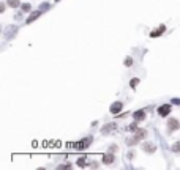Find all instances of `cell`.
<instances>
[{
	"mask_svg": "<svg viewBox=\"0 0 180 170\" xmlns=\"http://www.w3.org/2000/svg\"><path fill=\"white\" fill-rule=\"evenodd\" d=\"M21 8H22V13H30L32 5H30V3H22V5H21Z\"/></svg>",
	"mask_w": 180,
	"mask_h": 170,
	"instance_id": "obj_14",
	"label": "cell"
},
{
	"mask_svg": "<svg viewBox=\"0 0 180 170\" xmlns=\"http://www.w3.org/2000/svg\"><path fill=\"white\" fill-rule=\"evenodd\" d=\"M16 30H18L16 27H8V30H7V35H5V38H10V36H11V32H13V33H16Z\"/></svg>",
	"mask_w": 180,
	"mask_h": 170,
	"instance_id": "obj_17",
	"label": "cell"
},
{
	"mask_svg": "<svg viewBox=\"0 0 180 170\" xmlns=\"http://www.w3.org/2000/svg\"><path fill=\"white\" fill-rule=\"evenodd\" d=\"M158 113H160L161 117H167V115L171 113V104H163V106H160V107H158Z\"/></svg>",
	"mask_w": 180,
	"mask_h": 170,
	"instance_id": "obj_4",
	"label": "cell"
},
{
	"mask_svg": "<svg viewBox=\"0 0 180 170\" xmlns=\"http://www.w3.org/2000/svg\"><path fill=\"white\" fill-rule=\"evenodd\" d=\"M54 2H59V0H54Z\"/></svg>",
	"mask_w": 180,
	"mask_h": 170,
	"instance_id": "obj_24",
	"label": "cell"
},
{
	"mask_svg": "<svg viewBox=\"0 0 180 170\" xmlns=\"http://www.w3.org/2000/svg\"><path fill=\"white\" fill-rule=\"evenodd\" d=\"M92 140H93V137H84L81 142H77V143H76V150H84V148H88V145L92 143Z\"/></svg>",
	"mask_w": 180,
	"mask_h": 170,
	"instance_id": "obj_2",
	"label": "cell"
},
{
	"mask_svg": "<svg viewBox=\"0 0 180 170\" xmlns=\"http://www.w3.org/2000/svg\"><path fill=\"white\" fill-rule=\"evenodd\" d=\"M3 11H5V3L0 5V13H3Z\"/></svg>",
	"mask_w": 180,
	"mask_h": 170,
	"instance_id": "obj_23",
	"label": "cell"
},
{
	"mask_svg": "<svg viewBox=\"0 0 180 170\" xmlns=\"http://www.w3.org/2000/svg\"><path fill=\"white\" fill-rule=\"evenodd\" d=\"M7 3H8L11 8H18V7H21V2H19V0H7Z\"/></svg>",
	"mask_w": 180,
	"mask_h": 170,
	"instance_id": "obj_12",
	"label": "cell"
},
{
	"mask_svg": "<svg viewBox=\"0 0 180 170\" xmlns=\"http://www.w3.org/2000/svg\"><path fill=\"white\" fill-rule=\"evenodd\" d=\"M117 150H119V146H117V145H115V143H114V145H111V146H109V151H111V153H115V151H117Z\"/></svg>",
	"mask_w": 180,
	"mask_h": 170,
	"instance_id": "obj_20",
	"label": "cell"
},
{
	"mask_svg": "<svg viewBox=\"0 0 180 170\" xmlns=\"http://www.w3.org/2000/svg\"><path fill=\"white\" fill-rule=\"evenodd\" d=\"M77 165H79V167H85V165H88V162H87V157H85V156L79 157V159H77Z\"/></svg>",
	"mask_w": 180,
	"mask_h": 170,
	"instance_id": "obj_13",
	"label": "cell"
},
{
	"mask_svg": "<svg viewBox=\"0 0 180 170\" xmlns=\"http://www.w3.org/2000/svg\"><path fill=\"white\" fill-rule=\"evenodd\" d=\"M138 84H139V79H131V80H130V87H131L133 90L138 87Z\"/></svg>",
	"mask_w": 180,
	"mask_h": 170,
	"instance_id": "obj_18",
	"label": "cell"
},
{
	"mask_svg": "<svg viewBox=\"0 0 180 170\" xmlns=\"http://www.w3.org/2000/svg\"><path fill=\"white\" fill-rule=\"evenodd\" d=\"M40 16H41V11H35V13H32V14H30V16L27 18V21H25V24H32V22H33L35 19H38Z\"/></svg>",
	"mask_w": 180,
	"mask_h": 170,
	"instance_id": "obj_11",
	"label": "cell"
},
{
	"mask_svg": "<svg viewBox=\"0 0 180 170\" xmlns=\"http://www.w3.org/2000/svg\"><path fill=\"white\" fill-rule=\"evenodd\" d=\"M147 137V131L145 129H136L134 131V140L139 143V140H144Z\"/></svg>",
	"mask_w": 180,
	"mask_h": 170,
	"instance_id": "obj_5",
	"label": "cell"
},
{
	"mask_svg": "<svg viewBox=\"0 0 180 170\" xmlns=\"http://www.w3.org/2000/svg\"><path fill=\"white\" fill-rule=\"evenodd\" d=\"M115 159H114V153H111V151H108L106 154H103V162L106 164V165H109V164H112Z\"/></svg>",
	"mask_w": 180,
	"mask_h": 170,
	"instance_id": "obj_9",
	"label": "cell"
},
{
	"mask_svg": "<svg viewBox=\"0 0 180 170\" xmlns=\"http://www.w3.org/2000/svg\"><path fill=\"white\" fill-rule=\"evenodd\" d=\"M122 109H123V104H122L120 101H115V102H114V104H111V107H109L111 113H114V115H115V113H119Z\"/></svg>",
	"mask_w": 180,
	"mask_h": 170,
	"instance_id": "obj_6",
	"label": "cell"
},
{
	"mask_svg": "<svg viewBox=\"0 0 180 170\" xmlns=\"http://www.w3.org/2000/svg\"><path fill=\"white\" fill-rule=\"evenodd\" d=\"M172 104H177V106H180V99L174 98V99H172Z\"/></svg>",
	"mask_w": 180,
	"mask_h": 170,
	"instance_id": "obj_22",
	"label": "cell"
},
{
	"mask_svg": "<svg viewBox=\"0 0 180 170\" xmlns=\"http://www.w3.org/2000/svg\"><path fill=\"white\" fill-rule=\"evenodd\" d=\"M178 128H180L178 120H177V118H169V121H167V132H174V131H177Z\"/></svg>",
	"mask_w": 180,
	"mask_h": 170,
	"instance_id": "obj_3",
	"label": "cell"
},
{
	"mask_svg": "<svg viewBox=\"0 0 180 170\" xmlns=\"http://www.w3.org/2000/svg\"><path fill=\"white\" fill-rule=\"evenodd\" d=\"M164 32H166V25H163V24H161L156 30H152V32H150V36H152V38H158V36H160V35H163Z\"/></svg>",
	"mask_w": 180,
	"mask_h": 170,
	"instance_id": "obj_7",
	"label": "cell"
},
{
	"mask_svg": "<svg viewBox=\"0 0 180 170\" xmlns=\"http://www.w3.org/2000/svg\"><path fill=\"white\" fill-rule=\"evenodd\" d=\"M59 168H71V164H68V162L66 164H60Z\"/></svg>",
	"mask_w": 180,
	"mask_h": 170,
	"instance_id": "obj_21",
	"label": "cell"
},
{
	"mask_svg": "<svg viewBox=\"0 0 180 170\" xmlns=\"http://www.w3.org/2000/svg\"><path fill=\"white\" fill-rule=\"evenodd\" d=\"M172 151L177 153V154H180V142H175V143L172 145Z\"/></svg>",
	"mask_w": 180,
	"mask_h": 170,
	"instance_id": "obj_16",
	"label": "cell"
},
{
	"mask_svg": "<svg viewBox=\"0 0 180 170\" xmlns=\"http://www.w3.org/2000/svg\"><path fill=\"white\" fill-rule=\"evenodd\" d=\"M133 118H134V121H144L145 120V112L144 110H136L134 113H133Z\"/></svg>",
	"mask_w": 180,
	"mask_h": 170,
	"instance_id": "obj_8",
	"label": "cell"
},
{
	"mask_svg": "<svg viewBox=\"0 0 180 170\" xmlns=\"http://www.w3.org/2000/svg\"><path fill=\"white\" fill-rule=\"evenodd\" d=\"M142 150H144L145 153H155V151H156V146H155V143L147 142V143H144V145H142Z\"/></svg>",
	"mask_w": 180,
	"mask_h": 170,
	"instance_id": "obj_10",
	"label": "cell"
},
{
	"mask_svg": "<svg viewBox=\"0 0 180 170\" xmlns=\"http://www.w3.org/2000/svg\"><path fill=\"white\" fill-rule=\"evenodd\" d=\"M138 129V121H134V123H131L130 126H127V131L128 132H133V131H136Z\"/></svg>",
	"mask_w": 180,
	"mask_h": 170,
	"instance_id": "obj_15",
	"label": "cell"
},
{
	"mask_svg": "<svg viewBox=\"0 0 180 170\" xmlns=\"http://www.w3.org/2000/svg\"><path fill=\"white\" fill-rule=\"evenodd\" d=\"M123 65L130 68V66L133 65V58H131V57H127V58H125V62H123Z\"/></svg>",
	"mask_w": 180,
	"mask_h": 170,
	"instance_id": "obj_19",
	"label": "cell"
},
{
	"mask_svg": "<svg viewBox=\"0 0 180 170\" xmlns=\"http://www.w3.org/2000/svg\"><path fill=\"white\" fill-rule=\"evenodd\" d=\"M117 129V124L115 123H106L104 126H101V134L103 135H109L111 132H114Z\"/></svg>",
	"mask_w": 180,
	"mask_h": 170,
	"instance_id": "obj_1",
	"label": "cell"
}]
</instances>
